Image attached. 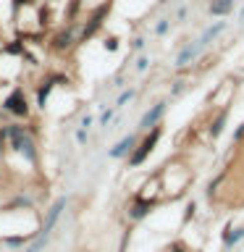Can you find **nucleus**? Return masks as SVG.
Wrapping results in <instances>:
<instances>
[{"label":"nucleus","instance_id":"f257e3e1","mask_svg":"<svg viewBox=\"0 0 244 252\" xmlns=\"http://www.w3.org/2000/svg\"><path fill=\"white\" fill-rule=\"evenodd\" d=\"M31 110H34V102L29 100V94L21 84H13L5 97L0 100V113L11 116V118H16V121H29Z\"/></svg>","mask_w":244,"mask_h":252},{"label":"nucleus","instance_id":"f03ea898","mask_svg":"<svg viewBox=\"0 0 244 252\" xmlns=\"http://www.w3.org/2000/svg\"><path fill=\"white\" fill-rule=\"evenodd\" d=\"M160 137H163V126H160V124L152 126V129H147V131H145V137H142V139L137 142V147L131 150V155L126 158L129 168H139V165L145 163L150 155H152V150H155L157 142H160Z\"/></svg>","mask_w":244,"mask_h":252},{"label":"nucleus","instance_id":"7ed1b4c3","mask_svg":"<svg viewBox=\"0 0 244 252\" xmlns=\"http://www.w3.org/2000/svg\"><path fill=\"white\" fill-rule=\"evenodd\" d=\"M66 208H68V197H66V194L55 197V200L45 208L42 220L37 223V234H42V236H53L55 226L61 223V218H63V213H66Z\"/></svg>","mask_w":244,"mask_h":252},{"label":"nucleus","instance_id":"20e7f679","mask_svg":"<svg viewBox=\"0 0 244 252\" xmlns=\"http://www.w3.org/2000/svg\"><path fill=\"white\" fill-rule=\"evenodd\" d=\"M108 11H110V3H100L90 16H87V24L82 27V32H79V42H87V39H92L94 34H97L100 27L108 19Z\"/></svg>","mask_w":244,"mask_h":252},{"label":"nucleus","instance_id":"39448f33","mask_svg":"<svg viewBox=\"0 0 244 252\" xmlns=\"http://www.w3.org/2000/svg\"><path fill=\"white\" fill-rule=\"evenodd\" d=\"M58 82H66V76H63V74H47L45 79H39V82H37V90H34V108L37 110L47 108L50 94H53L55 87H58Z\"/></svg>","mask_w":244,"mask_h":252},{"label":"nucleus","instance_id":"423d86ee","mask_svg":"<svg viewBox=\"0 0 244 252\" xmlns=\"http://www.w3.org/2000/svg\"><path fill=\"white\" fill-rule=\"evenodd\" d=\"M76 42H79V37H76L74 27L68 24V27H61L58 32H53V34H50V42H47V47H50L53 53H68Z\"/></svg>","mask_w":244,"mask_h":252},{"label":"nucleus","instance_id":"0eeeda50","mask_svg":"<svg viewBox=\"0 0 244 252\" xmlns=\"http://www.w3.org/2000/svg\"><path fill=\"white\" fill-rule=\"evenodd\" d=\"M165 110H168V102H155V105L139 118V131H147V129H152V126H157L163 121Z\"/></svg>","mask_w":244,"mask_h":252},{"label":"nucleus","instance_id":"6e6552de","mask_svg":"<svg viewBox=\"0 0 244 252\" xmlns=\"http://www.w3.org/2000/svg\"><path fill=\"white\" fill-rule=\"evenodd\" d=\"M137 142H139V137H137V134H126L123 139H118L116 145L108 150V158H113V160H121V158H129V155H131V150L137 147Z\"/></svg>","mask_w":244,"mask_h":252},{"label":"nucleus","instance_id":"1a4fd4ad","mask_svg":"<svg viewBox=\"0 0 244 252\" xmlns=\"http://www.w3.org/2000/svg\"><path fill=\"white\" fill-rule=\"evenodd\" d=\"M152 205H155L152 197H145V194L134 197V202L129 205V218H131V220L147 218V216H150V210H152Z\"/></svg>","mask_w":244,"mask_h":252},{"label":"nucleus","instance_id":"9d476101","mask_svg":"<svg viewBox=\"0 0 244 252\" xmlns=\"http://www.w3.org/2000/svg\"><path fill=\"white\" fill-rule=\"evenodd\" d=\"M202 50H205V45L200 42V39H194V42H186V45L179 50V55H176V61H173V63H176V66L181 68V66H186V63H192Z\"/></svg>","mask_w":244,"mask_h":252},{"label":"nucleus","instance_id":"9b49d317","mask_svg":"<svg viewBox=\"0 0 244 252\" xmlns=\"http://www.w3.org/2000/svg\"><path fill=\"white\" fill-rule=\"evenodd\" d=\"M234 5H236V0H213L208 11L213 16H228V13L234 11Z\"/></svg>","mask_w":244,"mask_h":252},{"label":"nucleus","instance_id":"f8f14e48","mask_svg":"<svg viewBox=\"0 0 244 252\" xmlns=\"http://www.w3.org/2000/svg\"><path fill=\"white\" fill-rule=\"evenodd\" d=\"M47 244H50V236L34 234V236H31V242H29L21 252H45V250H47Z\"/></svg>","mask_w":244,"mask_h":252},{"label":"nucleus","instance_id":"ddd939ff","mask_svg":"<svg viewBox=\"0 0 244 252\" xmlns=\"http://www.w3.org/2000/svg\"><path fill=\"white\" fill-rule=\"evenodd\" d=\"M223 29H226V21H215V24H213V27H208V29H205V32H202V37H200V42H202V45H208V42H210V39H213V37H218V34H220V32H223Z\"/></svg>","mask_w":244,"mask_h":252},{"label":"nucleus","instance_id":"4468645a","mask_svg":"<svg viewBox=\"0 0 244 252\" xmlns=\"http://www.w3.org/2000/svg\"><path fill=\"white\" fill-rule=\"evenodd\" d=\"M244 239V228H236V231H226L223 234V244L226 247H234L236 242H242Z\"/></svg>","mask_w":244,"mask_h":252},{"label":"nucleus","instance_id":"2eb2a0df","mask_svg":"<svg viewBox=\"0 0 244 252\" xmlns=\"http://www.w3.org/2000/svg\"><path fill=\"white\" fill-rule=\"evenodd\" d=\"M116 113H118L116 108H105V110H102V113H100L97 124L102 126V129H108V126H110V121H113V118H116Z\"/></svg>","mask_w":244,"mask_h":252},{"label":"nucleus","instance_id":"dca6fc26","mask_svg":"<svg viewBox=\"0 0 244 252\" xmlns=\"http://www.w3.org/2000/svg\"><path fill=\"white\" fill-rule=\"evenodd\" d=\"M134 94H137V90H123L121 94H118V100H116V105H113V108H116V110H118V108H123L126 102H131V100H134Z\"/></svg>","mask_w":244,"mask_h":252},{"label":"nucleus","instance_id":"f3484780","mask_svg":"<svg viewBox=\"0 0 244 252\" xmlns=\"http://www.w3.org/2000/svg\"><path fill=\"white\" fill-rule=\"evenodd\" d=\"M74 139H76V145H87V142H90V129H82V126H79V129L74 131Z\"/></svg>","mask_w":244,"mask_h":252},{"label":"nucleus","instance_id":"a211bd4d","mask_svg":"<svg viewBox=\"0 0 244 252\" xmlns=\"http://www.w3.org/2000/svg\"><path fill=\"white\" fill-rule=\"evenodd\" d=\"M134 68H137V74H145V71L150 68V58H147V55H139L137 63H134Z\"/></svg>","mask_w":244,"mask_h":252},{"label":"nucleus","instance_id":"6ab92c4d","mask_svg":"<svg viewBox=\"0 0 244 252\" xmlns=\"http://www.w3.org/2000/svg\"><path fill=\"white\" fill-rule=\"evenodd\" d=\"M168 29H171V24L165 21V19H160V21L155 24V34H160V37H163V34H168Z\"/></svg>","mask_w":244,"mask_h":252},{"label":"nucleus","instance_id":"aec40b11","mask_svg":"<svg viewBox=\"0 0 244 252\" xmlns=\"http://www.w3.org/2000/svg\"><path fill=\"white\" fill-rule=\"evenodd\" d=\"M223 124H226V113L215 121V126H213V137H218V134H220V126H223Z\"/></svg>","mask_w":244,"mask_h":252},{"label":"nucleus","instance_id":"412c9836","mask_svg":"<svg viewBox=\"0 0 244 252\" xmlns=\"http://www.w3.org/2000/svg\"><path fill=\"white\" fill-rule=\"evenodd\" d=\"M105 50H110V53L118 50V39H116V37H108V39H105Z\"/></svg>","mask_w":244,"mask_h":252},{"label":"nucleus","instance_id":"4be33fe9","mask_svg":"<svg viewBox=\"0 0 244 252\" xmlns=\"http://www.w3.org/2000/svg\"><path fill=\"white\" fill-rule=\"evenodd\" d=\"M92 121H94V118H92L90 113H87V116H82V121H79V126H82V129H90Z\"/></svg>","mask_w":244,"mask_h":252},{"label":"nucleus","instance_id":"5701e85b","mask_svg":"<svg viewBox=\"0 0 244 252\" xmlns=\"http://www.w3.org/2000/svg\"><path fill=\"white\" fill-rule=\"evenodd\" d=\"M131 47H134V50H145V39H142V37H137V39L131 42Z\"/></svg>","mask_w":244,"mask_h":252},{"label":"nucleus","instance_id":"b1692460","mask_svg":"<svg viewBox=\"0 0 244 252\" xmlns=\"http://www.w3.org/2000/svg\"><path fill=\"white\" fill-rule=\"evenodd\" d=\"M234 139H236V142H242V139H244V124H242L236 131H234Z\"/></svg>","mask_w":244,"mask_h":252},{"label":"nucleus","instance_id":"393cba45","mask_svg":"<svg viewBox=\"0 0 244 252\" xmlns=\"http://www.w3.org/2000/svg\"><path fill=\"white\" fill-rule=\"evenodd\" d=\"M168 252H186V247H184V244H179V242H176V244H171V250H168Z\"/></svg>","mask_w":244,"mask_h":252},{"label":"nucleus","instance_id":"a878e982","mask_svg":"<svg viewBox=\"0 0 244 252\" xmlns=\"http://www.w3.org/2000/svg\"><path fill=\"white\" fill-rule=\"evenodd\" d=\"M165 252H168V250H165Z\"/></svg>","mask_w":244,"mask_h":252}]
</instances>
